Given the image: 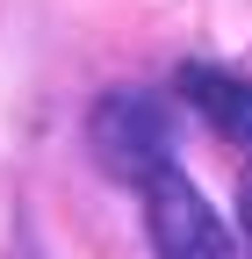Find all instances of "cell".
Returning a JSON list of instances; mask_svg holds the SVG:
<instances>
[{
	"mask_svg": "<svg viewBox=\"0 0 252 259\" xmlns=\"http://www.w3.org/2000/svg\"><path fill=\"white\" fill-rule=\"evenodd\" d=\"M238 216H245V238H252V173H245V187H238Z\"/></svg>",
	"mask_w": 252,
	"mask_h": 259,
	"instance_id": "4",
	"label": "cell"
},
{
	"mask_svg": "<svg viewBox=\"0 0 252 259\" xmlns=\"http://www.w3.org/2000/svg\"><path fill=\"white\" fill-rule=\"evenodd\" d=\"M144 223H151V252L159 259H238L224 216L195 194V180L180 166H159L144 180Z\"/></svg>",
	"mask_w": 252,
	"mask_h": 259,
	"instance_id": "2",
	"label": "cell"
},
{
	"mask_svg": "<svg viewBox=\"0 0 252 259\" xmlns=\"http://www.w3.org/2000/svg\"><path fill=\"white\" fill-rule=\"evenodd\" d=\"M180 94L209 115V130L224 144H245L252 151V79L224 72V65H187V72H180Z\"/></svg>",
	"mask_w": 252,
	"mask_h": 259,
	"instance_id": "3",
	"label": "cell"
},
{
	"mask_svg": "<svg viewBox=\"0 0 252 259\" xmlns=\"http://www.w3.org/2000/svg\"><path fill=\"white\" fill-rule=\"evenodd\" d=\"M87 137H94V158H101L108 173L137 180V187L159 166H173V115H166V101H151L137 87L101 94L94 115H87Z\"/></svg>",
	"mask_w": 252,
	"mask_h": 259,
	"instance_id": "1",
	"label": "cell"
}]
</instances>
